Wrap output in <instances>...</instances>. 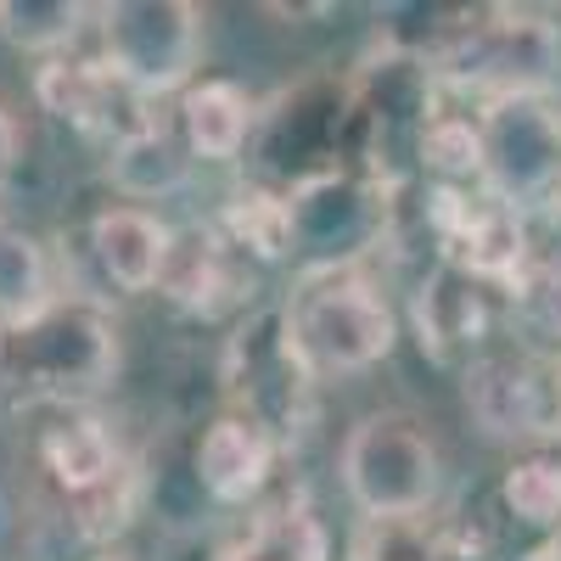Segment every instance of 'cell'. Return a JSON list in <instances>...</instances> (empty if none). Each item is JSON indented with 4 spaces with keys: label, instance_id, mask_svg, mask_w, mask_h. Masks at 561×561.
Instances as JSON below:
<instances>
[{
    "label": "cell",
    "instance_id": "obj_7",
    "mask_svg": "<svg viewBox=\"0 0 561 561\" xmlns=\"http://www.w3.org/2000/svg\"><path fill=\"white\" fill-rule=\"evenodd\" d=\"M483 135V192L505 208L561 203V113L545 96H511L478 113Z\"/></svg>",
    "mask_w": 561,
    "mask_h": 561
},
{
    "label": "cell",
    "instance_id": "obj_11",
    "mask_svg": "<svg viewBox=\"0 0 561 561\" xmlns=\"http://www.w3.org/2000/svg\"><path fill=\"white\" fill-rule=\"evenodd\" d=\"M455 270H466L472 280H483V287H517V280L534 270V253H528V214L505 208L500 197H460L455 208V225L444 237V253Z\"/></svg>",
    "mask_w": 561,
    "mask_h": 561
},
{
    "label": "cell",
    "instance_id": "obj_19",
    "mask_svg": "<svg viewBox=\"0 0 561 561\" xmlns=\"http://www.w3.org/2000/svg\"><path fill=\"white\" fill-rule=\"evenodd\" d=\"M57 304L51 259L23 225L0 219V332H23Z\"/></svg>",
    "mask_w": 561,
    "mask_h": 561
},
{
    "label": "cell",
    "instance_id": "obj_17",
    "mask_svg": "<svg viewBox=\"0 0 561 561\" xmlns=\"http://www.w3.org/2000/svg\"><path fill=\"white\" fill-rule=\"evenodd\" d=\"M185 174H192V147H185V135H174L163 118L135 129L129 140H118L113 158H107L113 192H124L129 203H152V197L180 192Z\"/></svg>",
    "mask_w": 561,
    "mask_h": 561
},
{
    "label": "cell",
    "instance_id": "obj_16",
    "mask_svg": "<svg viewBox=\"0 0 561 561\" xmlns=\"http://www.w3.org/2000/svg\"><path fill=\"white\" fill-rule=\"evenodd\" d=\"M253 124H259V107L237 79H203L180 96V135L192 147V158H208V163L242 158Z\"/></svg>",
    "mask_w": 561,
    "mask_h": 561
},
{
    "label": "cell",
    "instance_id": "obj_8",
    "mask_svg": "<svg viewBox=\"0 0 561 561\" xmlns=\"http://www.w3.org/2000/svg\"><path fill=\"white\" fill-rule=\"evenodd\" d=\"M466 410L500 444H561V365L556 354H478L466 365Z\"/></svg>",
    "mask_w": 561,
    "mask_h": 561
},
{
    "label": "cell",
    "instance_id": "obj_14",
    "mask_svg": "<svg viewBox=\"0 0 561 561\" xmlns=\"http://www.w3.org/2000/svg\"><path fill=\"white\" fill-rule=\"evenodd\" d=\"M169 248H174V230L147 208H102L90 219V253L124 293H152L163 280Z\"/></svg>",
    "mask_w": 561,
    "mask_h": 561
},
{
    "label": "cell",
    "instance_id": "obj_1",
    "mask_svg": "<svg viewBox=\"0 0 561 561\" xmlns=\"http://www.w3.org/2000/svg\"><path fill=\"white\" fill-rule=\"evenodd\" d=\"M280 332L309 382L325 377H359L382 365L399 343V320L382 287L359 264L348 270H309L298 293L280 304Z\"/></svg>",
    "mask_w": 561,
    "mask_h": 561
},
{
    "label": "cell",
    "instance_id": "obj_24",
    "mask_svg": "<svg viewBox=\"0 0 561 561\" xmlns=\"http://www.w3.org/2000/svg\"><path fill=\"white\" fill-rule=\"evenodd\" d=\"M18 163V124H12V113L0 107V174H7Z\"/></svg>",
    "mask_w": 561,
    "mask_h": 561
},
{
    "label": "cell",
    "instance_id": "obj_23",
    "mask_svg": "<svg viewBox=\"0 0 561 561\" xmlns=\"http://www.w3.org/2000/svg\"><path fill=\"white\" fill-rule=\"evenodd\" d=\"M511 309L534 337H550L561 354V264H534L517 287H511Z\"/></svg>",
    "mask_w": 561,
    "mask_h": 561
},
{
    "label": "cell",
    "instance_id": "obj_21",
    "mask_svg": "<svg viewBox=\"0 0 561 561\" xmlns=\"http://www.w3.org/2000/svg\"><path fill=\"white\" fill-rule=\"evenodd\" d=\"M90 18L96 12L79 7V0H0V34L34 57H57L62 45L79 39Z\"/></svg>",
    "mask_w": 561,
    "mask_h": 561
},
{
    "label": "cell",
    "instance_id": "obj_13",
    "mask_svg": "<svg viewBox=\"0 0 561 561\" xmlns=\"http://www.w3.org/2000/svg\"><path fill=\"white\" fill-rule=\"evenodd\" d=\"M39 466L73 505L96 500L102 489H113L124 478V455H118L113 427L102 415H79V410H62L39 433Z\"/></svg>",
    "mask_w": 561,
    "mask_h": 561
},
{
    "label": "cell",
    "instance_id": "obj_20",
    "mask_svg": "<svg viewBox=\"0 0 561 561\" xmlns=\"http://www.w3.org/2000/svg\"><path fill=\"white\" fill-rule=\"evenodd\" d=\"M219 230L230 248H242L253 259H287L293 253V214H287V192H264V185H248L237 192L219 214Z\"/></svg>",
    "mask_w": 561,
    "mask_h": 561
},
{
    "label": "cell",
    "instance_id": "obj_2",
    "mask_svg": "<svg viewBox=\"0 0 561 561\" xmlns=\"http://www.w3.org/2000/svg\"><path fill=\"white\" fill-rule=\"evenodd\" d=\"M337 472L365 523H415L438 500L444 460H438L433 433L415 415L370 410L348 427Z\"/></svg>",
    "mask_w": 561,
    "mask_h": 561
},
{
    "label": "cell",
    "instance_id": "obj_10",
    "mask_svg": "<svg viewBox=\"0 0 561 561\" xmlns=\"http://www.w3.org/2000/svg\"><path fill=\"white\" fill-rule=\"evenodd\" d=\"M275 449L280 444L259 415H248V410L214 415L197 438V455H192L197 489L214 505H253L264 494L270 472H275Z\"/></svg>",
    "mask_w": 561,
    "mask_h": 561
},
{
    "label": "cell",
    "instance_id": "obj_4",
    "mask_svg": "<svg viewBox=\"0 0 561 561\" xmlns=\"http://www.w3.org/2000/svg\"><path fill=\"white\" fill-rule=\"evenodd\" d=\"M113 370H118V337L96 304L57 298L34 325L7 332V343H0V377L51 404L107 388Z\"/></svg>",
    "mask_w": 561,
    "mask_h": 561
},
{
    "label": "cell",
    "instance_id": "obj_18",
    "mask_svg": "<svg viewBox=\"0 0 561 561\" xmlns=\"http://www.w3.org/2000/svg\"><path fill=\"white\" fill-rule=\"evenodd\" d=\"M332 556V539H325L320 517L298 500H275L248 523V534H237L230 545H219L208 561H325Z\"/></svg>",
    "mask_w": 561,
    "mask_h": 561
},
{
    "label": "cell",
    "instance_id": "obj_3",
    "mask_svg": "<svg viewBox=\"0 0 561 561\" xmlns=\"http://www.w3.org/2000/svg\"><path fill=\"white\" fill-rule=\"evenodd\" d=\"M433 79L455 84L460 96L511 102V96H545L561 73V34L534 12H489L483 23H460L427 62Z\"/></svg>",
    "mask_w": 561,
    "mask_h": 561
},
{
    "label": "cell",
    "instance_id": "obj_26",
    "mask_svg": "<svg viewBox=\"0 0 561 561\" xmlns=\"http://www.w3.org/2000/svg\"><path fill=\"white\" fill-rule=\"evenodd\" d=\"M354 561H377V556H365V550H354Z\"/></svg>",
    "mask_w": 561,
    "mask_h": 561
},
{
    "label": "cell",
    "instance_id": "obj_27",
    "mask_svg": "<svg viewBox=\"0 0 561 561\" xmlns=\"http://www.w3.org/2000/svg\"><path fill=\"white\" fill-rule=\"evenodd\" d=\"M556 365H561V354H556Z\"/></svg>",
    "mask_w": 561,
    "mask_h": 561
},
{
    "label": "cell",
    "instance_id": "obj_12",
    "mask_svg": "<svg viewBox=\"0 0 561 561\" xmlns=\"http://www.w3.org/2000/svg\"><path fill=\"white\" fill-rule=\"evenodd\" d=\"M415 332H421V348L438 365H455V359L472 365L489 332V287L466 270H455L449 259H438L415 293Z\"/></svg>",
    "mask_w": 561,
    "mask_h": 561
},
{
    "label": "cell",
    "instance_id": "obj_15",
    "mask_svg": "<svg viewBox=\"0 0 561 561\" xmlns=\"http://www.w3.org/2000/svg\"><path fill=\"white\" fill-rule=\"evenodd\" d=\"M158 293L192 314H219L225 304H237V264H230V242L219 225H192L174 230V248L163 264Z\"/></svg>",
    "mask_w": 561,
    "mask_h": 561
},
{
    "label": "cell",
    "instance_id": "obj_25",
    "mask_svg": "<svg viewBox=\"0 0 561 561\" xmlns=\"http://www.w3.org/2000/svg\"><path fill=\"white\" fill-rule=\"evenodd\" d=\"M534 561H561V534H550V539L534 550Z\"/></svg>",
    "mask_w": 561,
    "mask_h": 561
},
{
    "label": "cell",
    "instance_id": "obj_22",
    "mask_svg": "<svg viewBox=\"0 0 561 561\" xmlns=\"http://www.w3.org/2000/svg\"><path fill=\"white\" fill-rule=\"evenodd\" d=\"M500 500L517 523L561 534V460H550V455L511 460V472L500 478Z\"/></svg>",
    "mask_w": 561,
    "mask_h": 561
},
{
    "label": "cell",
    "instance_id": "obj_6",
    "mask_svg": "<svg viewBox=\"0 0 561 561\" xmlns=\"http://www.w3.org/2000/svg\"><path fill=\"white\" fill-rule=\"evenodd\" d=\"M393 192L399 185H382V180L354 174V169L309 174L304 185L287 192L293 253H309V270H348V264H359V253L388 242Z\"/></svg>",
    "mask_w": 561,
    "mask_h": 561
},
{
    "label": "cell",
    "instance_id": "obj_5",
    "mask_svg": "<svg viewBox=\"0 0 561 561\" xmlns=\"http://www.w3.org/2000/svg\"><path fill=\"white\" fill-rule=\"evenodd\" d=\"M102 28V62L107 73L135 90L140 102L185 96L203 62V7L192 0H118L96 12Z\"/></svg>",
    "mask_w": 561,
    "mask_h": 561
},
{
    "label": "cell",
    "instance_id": "obj_9",
    "mask_svg": "<svg viewBox=\"0 0 561 561\" xmlns=\"http://www.w3.org/2000/svg\"><path fill=\"white\" fill-rule=\"evenodd\" d=\"M34 96L45 113H57L62 124H73L79 135H96V140H129L135 129L158 124L163 113H152V102H140L135 90H124L107 62H68V57H51L39 73H34Z\"/></svg>",
    "mask_w": 561,
    "mask_h": 561
}]
</instances>
